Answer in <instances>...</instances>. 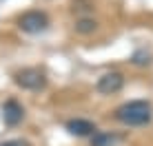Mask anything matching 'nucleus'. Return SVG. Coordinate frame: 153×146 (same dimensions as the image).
<instances>
[{
  "label": "nucleus",
  "mask_w": 153,
  "mask_h": 146,
  "mask_svg": "<svg viewBox=\"0 0 153 146\" xmlns=\"http://www.w3.org/2000/svg\"><path fill=\"white\" fill-rule=\"evenodd\" d=\"M13 82L25 91H42L47 86V75L45 71L36 69V66H27L13 73Z\"/></svg>",
  "instance_id": "nucleus-2"
},
{
  "label": "nucleus",
  "mask_w": 153,
  "mask_h": 146,
  "mask_svg": "<svg viewBox=\"0 0 153 146\" xmlns=\"http://www.w3.org/2000/svg\"><path fill=\"white\" fill-rule=\"evenodd\" d=\"M113 117H115V122H120L122 126H129V128L146 126L153 119V106L146 100H131V102L120 104L115 108Z\"/></svg>",
  "instance_id": "nucleus-1"
},
{
  "label": "nucleus",
  "mask_w": 153,
  "mask_h": 146,
  "mask_svg": "<svg viewBox=\"0 0 153 146\" xmlns=\"http://www.w3.org/2000/svg\"><path fill=\"white\" fill-rule=\"evenodd\" d=\"M67 133L69 135H76V137H91V135H96V124L91 122V119H82V117H73L69 122L65 124Z\"/></svg>",
  "instance_id": "nucleus-5"
},
{
  "label": "nucleus",
  "mask_w": 153,
  "mask_h": 146,
  "mask_svg": "<svg viewBox=\"0 0 153 146\" xmlns=\"http://www.w3.org/2000/svg\"><path fill=\"white\" fill-rule=\"evenodd\" d=\"M25 117V108L20 102L16 100H7L2 104V122L7 124V126H18L20 122H22Z\"/></svg>",
  "instance_id": "nucleus-6"
},
{
  "label": "nucleus",
  "mask_w": 153,
  "mask_h": 146,
  "mask_svg": "<svg viewBox=\"0 0 153 146\" xmlns=\"http://www.w3.org/2000/svg\"><path fill=\"white\" fill-rule=\"evenodd\" d=\"M96 88L102 95H115V93H120L124 88V75L120 71H109V73L98 77Z\"/></svg>",
  "instance_id": "nucleus-4"
},
{
  "label": "nucleus",
  "mask_w": 153,
  "mask_h": 146,
  "mask_svg": "<svg viewBox=\"0 0 153 146\" xmlns=\"http://www.w3.org/2000/svg\"><path fill=\"white\" fill-rule=\"evenodd\" d=\"M120 142H122V135H118V133L96 131V135H91V146H115Z\"/></svg>",
  "instance_id": "nucleus-7"
},
{
  "label": "nucleus",
  "mask_w": 153,
  "mask_h": 146,
  "mask_svg": "<svg viewBox=\"0 0 153 146\" xmlns=\"http://www.w3.org/2000/svg\"><path fill=\"white\" fill-rule=\"evenodd\" d=\"M131 62H133V64H149V62H151V55L146 53V51H138V53H133Z\"/></svg>",
  "instance_id": "nucleus-9"
},
{
  "label": "nucleus",
  "mask_w": 153,
  "mask_h": 146,
  "mask_svg": "<svg viewBox=\"0 0 153 146\" xmlns=\"http://www.w3.org/2000/svg\"><path fill=\"white\" fill-rule=\"evenodd\" d=\"M0 146H31V144L25 142V139H9V142H2Z\"/></svg>",
  "instance_id": "nucleus-10"
},
{
  "label": "nucleus",
  "mask_w": 153,
  "mask_h": 146,
  "mask_svg": "<svg viewBox=\"0 0 153 146\" xmlns=\"http://www.w3.org/2000/svg\"><path fill=\"white\" fill-rule=\"evenodd\" d=\"M96 29H98V22L93 18H80L76 22V33H80V35H89Z\"/></svg>",
  "instance_id": "nucleus-8"
},
{
  "label": "nucleus",
  "mask_w": 153,
  "mask_h": 146,
  "mask_svg": "<svg viewBox=\"0 0 153 146\" xmlns=\"http://www.w3.org/2000/svg\"><path fill=\"white\" fill-rule=\"evenodd\" d=\"M18 27L29 35H36V33H42L49 27V15L45 11H38V9H31V11H25L22 15L18 18Z\"/></svg>",
  "instance_id": "nucleus-3"
}]
</instances>
